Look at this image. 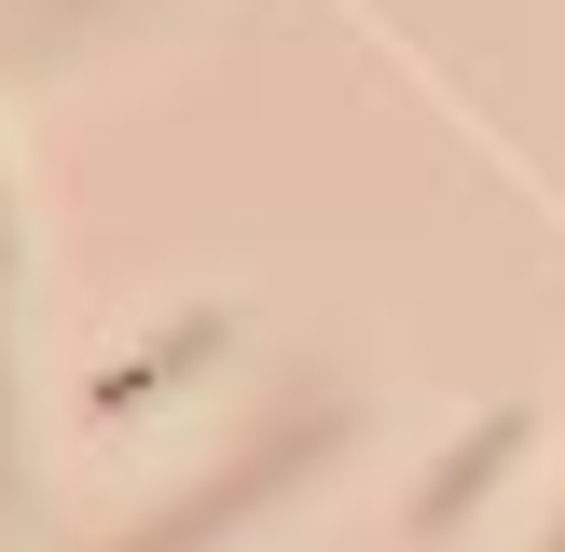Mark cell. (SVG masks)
I'll return each mask as SVG.
<instances>
[{"mask_svg": "<svg viewBox=\"0 0 565 552\" xmlns=\"http://www.w3.org/2000/svg\"><path fill=\"white\" fill-rule=\"evenodd\" d=\"M552 552H565V539H552Z\"/></svg>", "mask_w": 565, "mask_h": 552, "instance_id": "3957f363", "label": "cell"}, {"mask_svg": "<svg viewBox=\"0 0 565 552\" xmlns=\"http://www.w3.org/2000/svg\"><path fill=\"white\" fill-rule=\"evenodd\" d=\"M318 442H331V414H318V428H276V442H263V456H248V469H235V484H221V497H193V511H166V524H138L125 552H207L221 524H248V511H263V497L290 484L303 456H318Z\"/></svg>", "mask_w": 565, "mask_h": 552, "instance_id": "6da1fadb", "label": "cell"}, {"mask_svg": "<svg viewBox=\"0 0 565 552\" xmlns=\"http://www.w3.org/2000/svg\"><path fill=\"white\" fill-rule=\"evenodd\" d=\"M497 456H524V414H483V428H469V442H456V469H441V484H428V524H456V511H469V497H483V484H497Z\"/></svg>", "mask_w": 565, "mask_h": 552, "instance_id": "7a4b0ae2", "label": "cell"}]
</instances>
